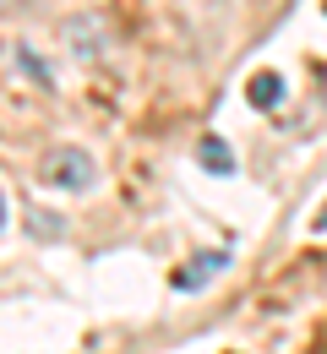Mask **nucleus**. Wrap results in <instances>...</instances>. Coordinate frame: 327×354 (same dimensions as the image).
<instances>
[{"label": "nucleus", "instance_id": "nucleus-1", "mask_svg": "<svg viewBox=\"0 0 327 354\" xmlns=\"http://www.w3.org/2000/svg\"><path fill=\"white\" fill-rule=\"evenodd\" d=\"M39 175H44V185H55V191H88V185H93V158H88L82 147H49Z\"/></svg>", "mask_w": 327, "mask_h": 354}, {"label": "nucleus", "instance_id": "nucleus-3", "mask_svg": "<svg viewBox=\"0 0 327 354\" xmlns=\"http://www.w3.org/2000/svg\"><path fill=\"white\" fill-rule=\"evenodd\" d=\"M251 104H256V109H279L283 104V77L279 71H256V77H251Z\"/></svg>", "mask_w": 327, "mask_h": 354}, {"label": "nucleus", "instance_id": "nucleus-6", "mask_svg": "<svg viewBox=\"0 0 327 354\" xmlns=\"http://www.w3.org/2000/svg\"><path fill=\"white\" fill-rule=\"evenodd\" d=\"M0 223H6V196H0Z\"/></svg>", "mask_w": 327, "mask_h": 354}, {"label": "nucleus", "instance_id": "nucleus-4", "mask_svg": "<svg viewBox=\"0 0 327 354\" xmlns=\"http://www.w3.org/2000/svg\"><path fill=\"white\" fill-rule=\"evenodd\" d=\"M196 158H202V169H213V175H234V153L224 136H207L202 147H196Z\"/></svg>", "mask_w": 327, "mask_h": 354}, {"label": "nucleus", "instance_id": "nucleus-2", "mask_svg": "<svg viewBox=\"0 0 327 354\" xmlns=\"http://www.w3.org/2000/svg\"><path fill=\"white\" fill-rule=\"evenodd\" d=\"M224 267H230V251H196V257L175 272V295H196V289H207Z\"/></svg>", "mask_w": 327, "mask_h": 354}, {"label": "nucleus", "instance_id": "nucleus-5", "mask_svg": "<svg viewBox=\"0 0 327 354\" xmlns=\"http://www.w3.org/2000/svg\"><path fill=\"white\" fill-rule=\"evenodd\" d=\"M317 229H322V234H327V207H322V213H317Z\"/></svg>", "mask_w": 327, "mask_h": 354}]
</instances>
